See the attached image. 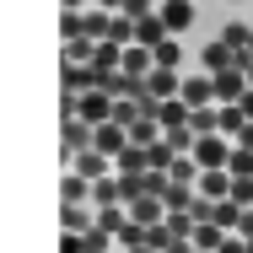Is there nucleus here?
I'll use <instances>...</instances> for the list:
<instances>
[{"label":"nucleus","instance_id":"11","mask_svg":"<svg viewBox=\"0 0 253 253\" xmlns=\"http://www.w3.org/2000/svg\"><path fill=\"white\" fill-rule=\"evenodd\" d=\"M162 38H172V33H167V22H162V5H156L151 16H140V22H135V43H146V49H156Z\"/></svg>","mask_w":253,"mask_h":253},{"label":"nucleus","instance_id":"27","mask_svg":"<svg viewBox=\"0 0 253 253\" xmlns=\"http://www.w3.org/2000/svg\"><path fill=\"white\" fill-rule=\"evenodd\" d=\"M92 49H97L92 38H70V43H65V54H59V59H76V65H86V59H92Z\"/></svg>","mask_w":253,"mask_h":253},{"label":"nucleus","instance_id":"33","mask_svg":"<svg viewBox=\"0 0 253 253\" xmlns=\"http://www.w3.org/2000/svg\"><path fill=\"white\" fill-rule=\"evenodd\" d=\"M59 5H70V11H81V5H86V0H59Z\"/></svg>","mask_w":253,"mask_h":253},{"label":"nucleus","instance_id":"7","mask_svg":"<svg viewBox=\"0 0 253 253\" xmlns=\"http://www.w3.org/2000/svg\"><path fill=\"white\" fill-rule=\"evenodd\" d=\"M86 65H92V81H97L102 70H124V43H113V38H102L97 49H92V59H86Z\"/></svg>","mask_w":253,"mask_h":253},{"label":"nucleus","instance_id":"31","mask_svg":"<svg viewBox=\"0 0 253 253\" xmlns=\"http://www.w3.org/2000/svg\"><path fill=\"white\" fill-rule=\"evenodd\" d=\"M59 253H86V237H81V232H65V243H59Z\"/></svg>","mask_w":253,"mask_h":253},{"label":"nucleus","instance_id":"16","mask_svg":"<svg viewBox=\"0 0 253 253\" xmlns=\"http://www.w3.org/2000/svg\"><path fill=\"white\" fill-rule=\"evenodd\" d=\"M92 221H97V215L86 210V200H70V205H59V226H65V232H86Z\"/></svg>","mask_w":253,"mask_h":253},{"label":"nucleus","instance_id":"6","mask_svg":"<svg viewBox=\"0 0 253 253\" xmlns=\"http://www.w3.org/2000/svg\"><path fill=\"white\" fill-rule=\"evenodd\" d=\"M129 140H135V135H129L119 119H102V124H97V135H92V146H97V151H108V156H119Z\"/></svg>","mask_w":253,"mask_h":253},{"label":"nucleus","instance_id":"35","mask_svg":"<svg viewBox=\"0 0 253 253\" xmlns=\"http://www.w3.org/2000/svg\"><path fill=\"white\" fill-rule=\"evenodd\" d=\"M248 81H253V65H248Z\"/></svg>","mask_w":253,"mask_h":253},{"label":"nucleus","instance_id":"24","mask_svg":"<svg viewBox=\"0 0 253 253\" xmlns=\"http://www.w3.org/2000/svg\"><path fill=\"white\" fill-rule=\"evenodd\" d=\"M108 38L129 49V43H135V16H124V11H113V33H108Z\"/></svg>","mask_w":253,"mask_h":253},{"label":"nucleus","instance_id":"2","mask_svg":"<svg viewBox=\"0 0 253 253\" xmlns=\"http://www.w3.org/2000/svg\"><path fill=\"white\" fill-rule=\"evenodd\" d=\"M194 162L200 167H226L232 162V135H221V129L215 135H200L194 140Z\"/></svg>","mask_w":253,"mask_h":253},{"label":"nucleus","instance_id":"5","mask_svg":"<svg viewBox=\"0 0 253 253\" xmlns=\"http://www.w3.org/2000/svg\"><path fill=\"white\" fill-rule=\"evenodd\" d=\"M113 92H102V86H92V92H81V108H76V113H81V119H86V124H102V119H113Z\"/></svg>","mask_w":253,"mask_h":253},{"label":"nucleus","instance_id":"34","mask_svg":"<svg viewBox=\"0 0 253 253\" xmlns=\"http://www.w3.org/2000/svg\"><path fill=\"white\" fill-rule=\"evenodd\" d=\"M97 5H108V11H113V5H124V0H97Z\"/></svg>","mask_w":253,"mask_h":253},{"label":"nucleus","instance_id":"4","mask_svg":"<svg viewBox=\"0 0 253 253\" xmlns=\"http://www.w3.org/2000/svg\"><path fill=\"white\" fill-rule=\"evenodd\" d=\"M70 167H76V172H86L92 183H97V178H108V172H119V167H113V156H108V151H97V146L76 151V156H70Z\"/></svg>","mask_w":253,"mask_h":253},{"label":"nucleus","instance_id":"22","mask_svg":"<svg viewBox=\"0 0 253 253\" xmlns=\"http://www.w3.org/2000/svg\"><path fill=\"white\" fill-rule=\"evenodd\" d=\"M215 221H221L226 232H237V221H243V205L232 200V194H226V200H215Z\"/></svg>","mask_w":253,"mask_h":253},{"label":"nucleus","instance_id":"32","mask_svg":"<svg viewBox=\"0 0 253 253\" xmlns=\"http://www.w3.org/2000/svg\"><path fill=\"white\" fill-rule=\"evenodd\" d=\"M232 140H237V146H248V151H253V119L243 124V129H237V135H232Z\"/></svg>","mask_w":253,"mask_h":253},{"label":"nucleus","instance_id":"10","mask_svg":"<svg viewBox=\"0 0 253 253\" xmlns=\"http://www.w3.org/2000/svg\"><path fill=\"white\" fill-rule=\"evenodd\" d=\"M162 22H167V33L178 38V33L194 27V5H189V0H162Z\"/></svg>","mask_w":253,"mask_h":253},{"label":"nucleus","instance_id":"3","mask_svg":"<svg viewBox=\"0 0 253 253\" xmlns=\"http://www.w3.org/2000/svg\"><path fill=\"white\" fill-rule=\"evenodd\" d=\"M215 76V102H243V92H248V70H237V65H226V70H210Z\"/></svg>","mask_w":253,"mask_h":253},{"label":"nucleus","instance_id":"36","mask_svg":"<svg viewBox=\"0 0 253 253\" xmlns=\"http://www.w3.org/2000/svg\"><path fill=\"white\" fill-rule=\"evenodd\" d=\"M189 253H205V248H189Z\"/></svg>","mask_w":253,"mask_h":253},{"label":"nucleus","instance_id":"20","mask_svg":"<svg viewBox=\"0 0 253 253\" xmlns=\"http://www.w3.org/2000/svg\"><path fill=\"white\" fill-rule=\"evenodd\" d=\"M189 124H194V135H215V129H221V102H215V108H210V102L194 108V119H189Z\"/></svg>","mask_w":253,"mask_h":253},{"label":"nucleus","instance_id":"15","mask_svg":"<svg viewBox=\"0 0 253 253\" xmlns=\"http://www.w3.org/2000/svg\"><path fill=\"white\" fill-rule=\"evenodd\" d=\"M70 200H92V178H86V172H76V167L59 178V205H70Z\"/></svg>","mask_w":253,"mask_h":253},{"label":"nucleus","instance_id":"17","mask_svg":"<svg viewBox=\"0 0 253 253\" xmlns=\"http://www.w3.org/2000/svg\"><path fill=\"white\" fill-rule=\"evenodd\" d=\"M113 167H119V172H146V167H151V151H146L140 140H129L124 151L113 156Z\"/></svg>","mask_w":253,"mask_h":253},{"label":"nucleus","instance_id":"12","mask_svg":"<svg viewBox=\"0 0 253 253\" xmlns=\"http://www.w3.org/2000/svg\"><path fill=\"white\" fill-rule=\"evenodd\" d=\"M59 86H65V92H92V86H97V81H92V65L65 59V65H59Z\"/></svg>","mask_w":253,"mask_h":253},{"label":"nucleus","instance_id":"21","mask_svg":"<svg viewBox=\"0 0 253 253\" xmlns=\"http://www.w3.org/2000/svg\"><path fill=\"white\" fill-rule=\"evenodd\" d=\"M248 124V113H243V102H221V135H237Z\"/></svg>","mask_w":253,"mask_h":253},{"label":"nucleus","instance_id":"13","mask_svg":"<svg viewBox=\"0 0 253 253\" xmlns=\"http://www.w3.org/2000/svg\"><path fill=\"white\" fill-rule=\"evenodd\" d=\"M189 119H194V108H189L183 97H162V113H156V124H162V129H183Z\"/></svg>","mask_w":253,"mask_h":253},{"label":"nucleus","instance_id":"26","mask_svg":"<svg viewBox=\"0 0 253 253\" xmlns=\"http://www.w3.org/2000/svg\"><path fill=\"white\" fill-rule=\"evenodd\" d=\"M221 38H226V49H248L253 27H243V22H226V27H221Z\"/></svg>","mask_w":253,"mask_h":253},{"label":"nucleus","instance_id":"28","mask_svg":"<svg viewBox=\"0 0 253 253\" xmlns=\"http://www.w3.org/2000/svg\"><path fill=\"white\" fill-rule=\"evenodd\" d=\"M178 59H183L178 38H162V43H156V65H172V70H178Z\"/></svg>","mask_w":253,"mask_h":253},{"label":"nucleus","instance_id":"9","mask_svg":"<svg viewBox=\"0 0 253 253\" xmlns=\"http://www.w3.org/2000/svg\"><path fill=\"white\" fill-rule=\"evenodd\" d=\"M146 92H151V97H178V92H183V76H178L172 65H156L151 76H146Z\"/></svg>","mask_w":253,"mask_h":253},{"label":"nucleus","instance_id":"25","mask_svg":"<svg viewBox=\"0 0 253 253\" xmlns=\"http://www.w3.org/2000/svg\"><path fill=\"white\" fill-rule=\"evenodd\" d=\"M226 167H232L237 178H253V151H248V146H237V140H232V162H226Z\"/></svg>","mask_w":253,"mask_h":253},{"label":"nucleus","instance_id":"19","mask_svg":"<svg viewBox=\"0 0 253 253\" xmlns=\"http://www.w3.org/2000/svg\"><path fill=\"white\" fill-rule=\"evenodd\" d=\"M92 200H97V205H124V183H119V172H108V178L92 183Z\"/></svg>","mask_w":253,"mask_h":253},{"label":"nucleus","instance_id":"1","mask_svg":"<svg viewBox=\"0 0 253 253\" xmlns=\"http://www.w3.org/2000/svg\"><path fill=\"white\" fill-rule=\"evenodd\" d=\"M92 135H97V124H86L81 113L59 119V151H65V162H70L76 151H86V146H92Z\"/></svg>","mask_w":253,"mask_h":253},{"label":"nucleus","instance_id":"29","mask_svg":"<svg viewBox=\"0 0 253 253\" xmlns=\"http://www.w3.org/2000/svg\"><path fill=\"white\" fill-rule=\"evenodd\" d=\"M156 5H162V0H124V5H119V11H124V16H135V22H140V16H151Z\"/></svg>","mask_w":253,"mask_h":253},{"label":"nucleus","instance_id":"8","mask_svg":"<svg viewBox=\"0 0 253 253\" xmlns=\"http://www.w3.org/2000/svg\"><path fill=\"white\" fill-rule=\"evenodd\" d=\"M178 97L189 102V108H205V102H215V76L205 70V76H183V92Z\"/></svg>","mask_w":253,"mask_h":253},{"label":"nucleus","instance_id":"23","mask_svg":"<svg viewBox=\"0 0 253 253\" xmlns=\"http://www.w3.org/2000/svg\"><path fill=\"white\" fill-rule=\"evenodd\" d=\"M232 54H237V49H226V38H215V43L205 49V70H226V65H232Z\"/></svg>","mask_w":253,"mask_h":253},{"label":"nucleus","instance_id":"18","mask_svg":"<svg viewBox=\"0 0 253 253\" xmlns=\"http://www.w3.org/2000/svg\"><path fill=\"white\" fill-rule=\"evenodd\" d=\"M189 243H194V248H205V253H215L221 243H226V226H221V221H200Z\"/></svg>","mask_w":253,"mask_h":253},{"label":"nucleus","instance_id":"30","mask_svg":"<svg viewBox=\"0 0 253 253\" xmlns=\"http://www.w3.org/2000/svg\"><path fill=\"white\" fill-rule=\"evenodd\" d=\"M215 253H248V237H243V232H226V243H221Z\"/></svg>","mask_w":253,"mask_h":253},{"label":"nucleus","instance_id":"37","mask_svg":"<svg viewBox=\"0 0 253 253\" xmlns=\"http://www.w3.org/2000/svg\"><path fill=\"white\" fill-rule=\"evenodd\" d=\"M248 49H253V38H248Z\"/></svg>","mask_w":253,"mask_h":253},{"label":"nucleus","instance_id":"14","mask_svg":"<svg viewBox=\"0 0 253 253\" xmlns=\"http://www.w3.org/2000/svg\"><path fill=\"white\" fill-rule=\"evenodd\" d=\"M124 70L146 81V76L156 70V49H146V43H129V49H124Z\"/></svg>","mask_w":253,"mask_h":253}]
</instances>
